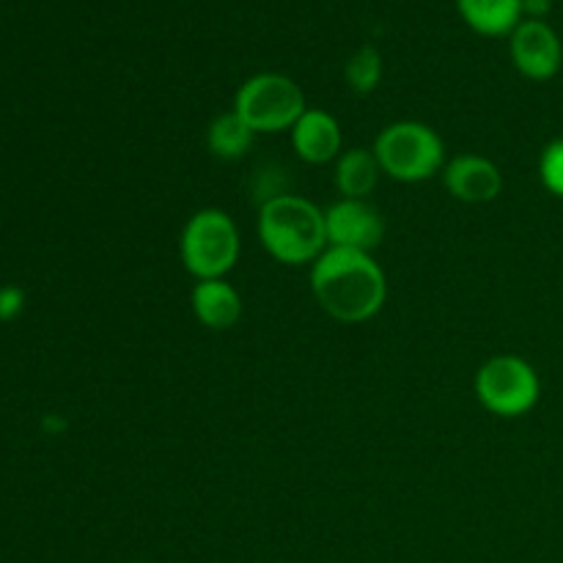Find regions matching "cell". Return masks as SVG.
<instances>
[{
	"instance_id": "cell-13",
	"label": "cell",
	"mask_w": 563,
	"mask_h": 563,
	"mask_svg": "<svg viewBox=\"0 0 563 563\" xmlns=\"http://www.w3.org/2000/svg\"><path fill=\"white\" fill-rule=\"evenodd\" d=\"M462 20L482 36H511L522 22V0H456Z\"/></svg>"
},
{
	"instance_id": "cell-5",
	"label": "cell",
	"mask_w": 563,
	"mask_h": 563,
	"mask_svg": "<svg viewBox=\"0 0 563 563\" xmlns=\"http://www.w3.org/2000/svg\"><path fill=\"white\" fill-rule=\"evenodd\" d=\"M306 108V93L289 75L258 71L242 82L231 110L256 135H278V132H291Z\"/></svg>"
},
{
	"instance_id": "cell-3",
	"label": "cell",
	"mask_w": 563,
	"mask_h": 563,
	"mask_svg": "<svg viewBox=\"0 0 563 563\" xmlns=\"http://www.w3.org/2000/svg\"><path fill=\"white\" fill-rule=\"evenodd\" d=\"M374 154L383 176L401 185H421L445 168V143L438 130L423 121H394L374 141Z\"/></svg>"
},
{
	"instance_id": "cell-15",
	"label": "cell",
	"mask_w": 563,
	"mask_h": 563,
	"mask_svg": "<svg viewBox=\"0 0 563 563\" xmlns=\"http://www.w3.org/2000/svg\"><path fill=\"white\" fill-rule=\"evenodd\" d=\"M344 75L352 91L372 93L374 88L379 86V80H383V58H379L377 47L366 44V47L357 49V53L346 60Z\"/></svg>"
},
{
	"instance_id": "cell-10",
	"label": "cell",
	"mask_w": 563,
	"mask_h": 563,
	"mask_svg": "<svg viewBox=\"0 0 563 563\" xmlns=\"http://www.w3.org/2000/svg\"><path fill=\"white\" fill-rule=\"evenodd\" d=\"M289 135L295 154L308 165L335 163L344 152V132L339 119L322 108H306Z\"/></svg>"
},
{
	"instance_id": "cell-12",
	"label": "cell",
	"mask_w": 563,
	"mask_h": 563,
	"mask_svg": "<svg viewBox=\"0 0 563 563\" xmlns=\"http://www.w3.org/2000/svg\"><path fill=\"white\" fill-rule=\"evenodd\" d=\"M379 179H383V168L377 163L374 148L352 146L341 152L335 159V190L341 198H368L377 190Z\"/></svg>"
},
{
	"instance_id": "cell-2",
	"label": "cell",
	"mask_w": 563,
	"mask_h": 563,
	"mask_svg": "<svg viewBox=\"0 0 563 563\" xmlns=\"http://www.w3.org/2000/svg\"><path fill=\"white\" fill-rule=\"evenodd\" d=\"M256 234L264 251L286 267H311L328 251L324 209L291 192H275L258 207Z\"/></svg>"
},
{
	"instance_id": "cell-8",
	"label": "cell",
	"mask_w": 563,
	"mask_h": 563,
	"mask_svg": "<svg viewBox=\"0 0 563 563\" xmlns=\"http://www.w3.org/2000/svg\"><path fill=\"white\" fill-rule=\"evenodd\" d=\"M509 53L515 69L537 82L559 75L563 64L561 36L544 20H522L509 36Z\"/></svg>"
},
{
	"instance_id": "cell-7",
	"label": "cell",
	"mask_w": 563,
	"mask_h": 563,
	"mask_svg": "<svg viewBox=\"0 0 563 563\" xmlns=\"http://www.w3.org/2000/svg\"><path fill=\"white\" fill-rule=\"evenodd\" d=\"M328 247L374 253L385 240V218L368 198H339L324 209Z\"/></svg>"
},
{
	"instance_id": "cell-18",
	"label": "cell",
	"mask_w": 563,
	"mask_h": 563,
	"mask_svg": "<svg viewBox=\"0 0 563 563\" xmlns=\"http://www.w3.org/2000/svg\"><path fill=\"white\" fill-rule=\"evenodd\" d=\"M553 0H522V11L528 14V20H544V14L550 11Z\"/></svg>"
},
{
	"instance_id": "cell-19",
	"label": "cell",
	"mask_w": 563,
	"mask_h": 563,
	"mask_svg": "<svg viewBox=\"0 0 563 563\" xmlns=\"http://www.w3.org/2000/svg\"><path fill=\"white\" fill-rule=\"evenodd\" d=\"M130 563H148V561H130Z\"/></svg>"
},
{
	"instance_id": "cell-14",
	"label": "cell",
	"mask_w": 563,
	"mask_h": 563,
	"mask_svg": "<svg viewBox=\"0 0 563 563\" xmlns=\"http://www.w3.org/2000/svg\"><path fill=\"white\" fill-rule=\"evenodd\" d=\"M253 141H256V132L234 110H225L218 119H212L207 130V148L212 152V157L225 159V163L245 157L251 152Z\"/></svg>"
},
{
	"instance_id": "cell-16",
	"label": "cell",
	"mask_w": 563,
	"mask_h": 563,
	"mask_svg": "<svg viewBox=\"0 0 563 563\" xmlns=\"http://www.w3.org/2000/svg\"><path fill=\"white\" fill-rule=\"evenodd\" d=\"M539 179L550 196L563 201V137H555L542 148L539 157Z\"/></svg>"
},
{
	"instance_id": "cell-11",
	"label": "cell",
	"mask_w": 563,
	"mask_h": 563,
	"mask_svg": "<svg viewBox=\"0 0 563 563\" xmlns=\"http://www.w3.org/2000/svg\"><path fill=\"white\" fill-rule=\"evenodd\" d=\"M190 306L198 322L207 330H231L242 319V297L225 278L196 280L190 291Z\"/></svg>"
},
{
	"instance_id": "cell-1",
	"label": "cell",
	"mask_w": 563,
	"mask_h": 563,
	"mask_svg": "<svg viewBox=\"0 0 563 563\" xmlns=\"http://www.w3.org/2000/svg\"><path fill=\"white\" fill-rule=\"evenodd\" d=\"M308 269L319 308L335 322L363 324L385 308L388 278L374 253L328 247Z\"/></svg>"
},
{
	"instance_id": "cell-9",
	"label": "cell",
	"mask_w": 563,
	"mask_h": 563,
	"mask_svg": "<svg viewBox=\"0 0 563 563\" xmlns=\"http://www.w3.org/2000/svg\"><path fill=\"white\" fill-rule=\"evenodd\" d=\"M440 176L449 196L462 203H493L504 192V170L484 154H456Z\"/></svg>"
},
{
	"instance_id": "cell-6",
	"label": "cell",
	"mask_w": 563,
	"mask_h": 563,
	"mask_svg": "<svg viewBox=\"0 0 563 563\" xmlns=\"http://www.w3.org/2000/svg\"><path fill=\"white\" fill-rule=\"evenodd\" d=\"M473 394L484 410L511 421V418L528 416L539 405L542 379L526 357L495 355L478 366Z\"/></svg>"
},
{
	"instance_id": "cell-4",
	"label": "cell",
	"mask_w": 563,
	"mask_h": 563,
	"mask_svg": "<svg viewBox=\"0 0 563 563\" xmlns=\"http://www.w3.org/2000/svg\"><path fill=\"white\" fill-rule=\"evenodd\" d=\"M240 229L223 209H198L181 229L179 256L187 273L196 280L225 278L240 262Z\"/></svg>"
},
{
	"instance_id": "cell-17",
	"label": "cell",
	"mask_w": 563,
	"mask_h": 563,
	"mask_svg": "<svg viewBox=\"0 0 563 563\" xmlns=\"http://www.w3.org/2000/svg\"><path fill=\"white\" fill-rule=\"evenodd\" d=\"M25 311V291L20 286H0V322H14Z\"/></svg>"
}]
</instances>
